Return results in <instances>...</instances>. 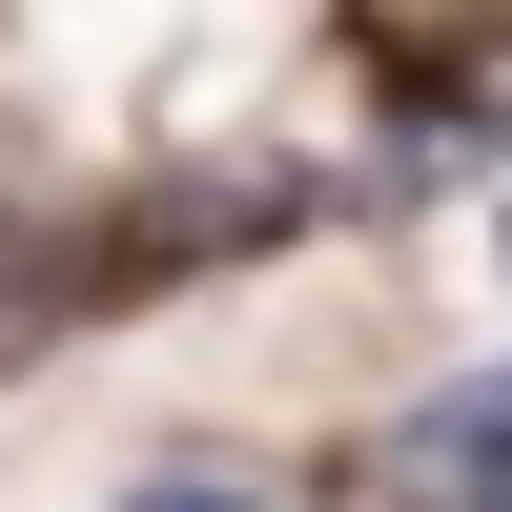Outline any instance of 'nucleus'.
I'll return each instance as SVG.
<instances>
[{"label": "nucleus", "mask_w": 512, "mask_h": 512, "mask_svg": "<svg viewBox=\"0 0 512 512\" xmlns=\"http://www.w3.org/2000/svg\"><path fill=\"white\" fill-rule=\"evenodd\" d=\"M21 328H41V267H21V226H0V349H21Z\"/></svg>", "instance_id": "2"}, {"label": "nucleus", "mask_w": 512, "mask_h": 512, "mask_svg": "<svg viewBox=\"0 0 512 512\" xmlns=\"http://www.w3.org/2000/svg\"><path fill=\"white\" fill-rule=\"evenodd\" d=\"M390 492H512V390H451L431 431H390Z\"/></svg>", "instance_id": "1"}]
</instances>
